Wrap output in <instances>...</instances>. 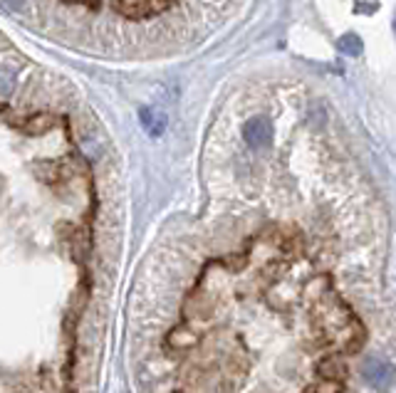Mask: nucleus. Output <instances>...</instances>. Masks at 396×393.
<instances>
[{
  "mask_svg": "<svg viewBox=\"0 0 396 393\" xmlns=\"http://www.w3.org/2000/svg\"><path fill=\"white\" fill-rule=\"evenodd\" d=\"M243 134H245V141L250 143V146H268L270 138H273V127H270L268 119H250V122L245 124V129H243Z\"/></svg>",
  "mask_w": 396,
  "mask_h": 393,
  "instance_id": "1",
  "label": "nucleus"
},
{
  "mask_svg": "<svg viewBox=\"0 0 396 393\" xmlns=\"http://www.w3.org/2000/svg\"><path fill=\"white\" fill-rule=\"evenodd\" d=\"M141 124H144L151 136H159L166 127V119H164V114L154 112V109H144V112H141Z\"/></svg>",
  "mask_w": 396,
  "mask_h": 393,
  "instance_id": "2",
  "label": "nucleus"
},
{
  "mask_svg": "<svg viewBox=\"0 0 396 393\" xmlns=\"http://www.w3.org/2000/svg\"><path fill=\"white\" fill-rule=\"evenodd\" d=\"M366 378H369L371 383H389V381H391V368H389V363L374 361L369 368H366Z\"/></svg>",
  "mask_w": 396,
  "mask_h": 393,
  "instance_id": "3",
  "label": "nucleus"
},
{
  "mask_svg": "<svg viewBox=\"0 0 396 393\" xmlns=\"http://www.w3.org/2000/svg\"><path fill=\"white\" fill-rule=\"evenodd\" d=\"M337 47H340V52H345V55L350 57H359L362 55V40L357 35H345L340 37V42H337Z\"/></svg>",
  "mask_w": 396,
  "mask_h": 393,
  "instance_id": "4",
  "label": "nucleus"
},
{
  "mask_svg": "<svg viewBox=\"0 0 396 393\" xmlns=\"http://www.w3.org/2000/svg\"><path fill=\"white\" fill-rule=\"evenodd\" d=\"M13 84H15L13 75L8 70H3V67H0V97H8V94L13 92Z\"/></svg>",
  "mask_w": 396,
  "mask_h": 393,
  "instance_id": "5",
  "label": "nucleus"
},
{
  "mask_svg": "<svg viewBox=\"0 0 396 393\" xmlns=\"http://www.w3.org/2000/svg\"><path fill=\"white\" fill-rule=\"evenodd\" d=\"M8 8H13V11H20L23 6H25V0H3Z\"/></svg>",
  "mask_w": 396,
  "mask_h": 393,
  "instance_id": "6",
  "label": "nucleus"
}]
</instances>
